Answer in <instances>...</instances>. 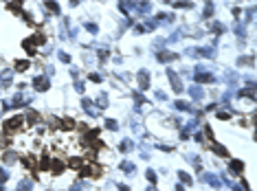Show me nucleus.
Masks as SVG:
<instances>
[{
	"mask_svg": "<svg viewBox=\"0 0 257 191\" xmlns=\"http://www.w3.org/2000/svg\"><path fill=\"white\" fill-rule=\"evenodd\" d=\"M64 127H75V121L73 119H64Z\"/></svg>",
	"mask_w": 257,
	"mask_h": 191,
	"instance_id": "nucleus-2",
	"label": "nucleus"
},
{
	"mask_svg": "<svg viewBox=\"0 0 257 191\" xmlns=\"http://www.w3.org/2000/svg\"><path fill=\"white\" fill-rule=\"evenodd\" d=\"M81 165H86L84 161H81V158H70V167H75V169H79V167Z\"/></svg>",
	"mask_w": 257,
	"mask_h": 191,
	"instance_id": "nucleus-1",
	"label": "nucleus"
}]
</instances>
